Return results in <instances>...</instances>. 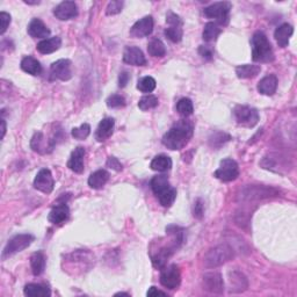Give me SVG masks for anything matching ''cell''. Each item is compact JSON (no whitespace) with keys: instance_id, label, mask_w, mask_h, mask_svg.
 I'll list each match as a JSON object with an SVG mask.
<instances>
[{"instance_id":"e0dca14e","label":"cell","mask_w":297,"mask_h":297,"mask_svg":"<svg viewBox=\"0 0 297 297\" xmlns=\"http://www.w3.org/2000/svg\"><path fill=\"white\" fill-rule=\"evenodd\" d=\"M70 216V209L65 202L59 203L53 207L51 209V212L49 213L48 220L50 223L55 224V225H62L63 223H65L67 221V218Z\"/></svg>"},{"instance_id":"52a82bcc","label":"cell","mask_w":297,"mask_h":297,"mask_svg":"<svg viewBox=\"0 0 297 297\" xmlns=\"http://www.w3.org/2000/svg\"><path fill=\"white\" fill-rule=\"evenodd\" d=\"M234 115L239 126L253 128L259 121V113L256 108L250 106H236Z\"/></svg>"},{"instance_id":"1f68e13d","label":"cell","mask_w":297,"mask_h":297,"mask_svg":"<svg viewBox=\"0 0 297 297\" xmlns=\"http://www.w3.org/2000/svg\"><path fill=\"white\" fill-rule=\"evenodd\" d=\"M148 51L151 56L162 58V57L165 56L166 53L165 44H164L160 40H158V38H155V40H152L148 44Z\"/></svg>"},{"instance_id":"60d3db41","label":"cell","mask_w":297,"mask_h":297,"mask_svg":"<svg viewBox=\"0 0 297 297\" xmlns=\"http://www.w3.org/2000/svg\"><path fill=\"white\" fill-rule=\"evenodd\" d=\"M193 215L198 220H202L203 216H205V205H203V201L201 199H198L195 201L194 208H193Z\"/></svg>"},{"instance_id":"3957f363","label":"cell","mask_w":297,"mask_h":297,"mask_svg":"<svg viewBox=\"0 0 297 297\" xmlns=\"http://www.w3.org/2000/svg\"><path fill=\"white\" fill-rule=\"evenodd\" d=\"M252 59L258 63H271L274 60V52L271 42L263 31H257L251 40Z\"/></svg>"},{"instance_id":"f6af8a7d","label":"cell","mask_w":297,"mask_h":297,"mask_svg":"<svg viewBox=\"0 0 297 297\" xmlns=\"http://www.w3.org/2000/svg\"><path fill=\"white\" fill-rule=\"evenodd\" d=\"M199 53L203 57V58L212 59L214 56V50L210 45H201L199 48Z\"/></svg>"},{"instance_id":"6da1fadb","label":"cell","mask_w":297,"mask_h":297,"mask_svg":"<svg viewBox=\"0 0 297 297\" xmlns=\"http://www.w3.org/2000/svg\"><path fill=\"white\" fill-rule=\"evenodd\" d=\"M194 134V124L188 120H180L164 135L163 144L170 150H181L188 144Z\"/></svg>"},{"instance_id":"4fadbf2b","label":"cell","mask_w":297,"mask_h":297,"mask_svg":"<svg viewBox=\"0 0 297 297\" xmlns=\"http://www.w3.org/2000/svg\"><path fill=\"white\" fill-rule=\"evenodd\" d=\"M203 289L212 294H222L224 292V281L222 275L216 272L203 275Z\"/></svg>"},{"instance_id":"d590c367","label":"cell","mask_w":297,"mask_h":297,"mask_svg":"<svg viewBox=\"0 0 297 297\" xmlns=\"http://www.w3.org/2000/svg\"><path fill=\"white\" fill-rule=\"evenodd\" d=\"M181 27L182 26H170L169 28H166L164 34L171 42L178 43L182 40V35H184Z\"/></svg>"},{"instance_id":"7402d4cb","label":"cell","mask_w":297,"mask_h":297,"mask_svg":"<svg viewBox=\"0 0 297 297\" xmlns=\"http://www.w3.org/2000/svg\"><path fill=\"white\" fill-rule=\"evenodd\" d=\"M278 88V78L275 74H268L258 84V92L264 95H273Z\"/></svg>"},{"instance_id":"7c38bea8","label":"cell","mask_w":297,"mask_h":297,"mask_svg":"<svg viewBox=\"0 0 297 297\" xmlns=\"http://www.w3.org/2000/svg\"><path fill=\"white\" fill-rule=\"evenodd\" d=\"M53 186H55V181H53L50 170H40V172H38L34 179V188L44 193V194H50L53 191Z\"/></svg>"},{"instance_id":"9c48e42d","label":"cell","mask_w":297,"mask_h":297,"mask_svg":"<svg viewBox=\"0 0 297 297\" xmlns=\"http://www.w3.org/2000/svg\"><path fill=\"white\" fill-rule=\"evenodd\" d=\"M279 192L273 187H266V186H249L243 189L241 193L242 200H263L268 199L272 196H277Z\"/></svg>"},{"instance_id":"ee69618b","label":"cell","mask_w":297,"mask_h":297,"mask_svg":"<svg viewBox=\"0 0 297 297\" xmlns=\"http://www.w3.org/2000/svg\"><path fill=\"white\" fill-rule=\"evenodd\" d=\"M166 22L170 24V26H182V21L180 16L177 15V14L173 12H169L166 15Z\"/></svg>"},{"instance_id":"44dd1931","label":"cell","mask_w":297,"mask_h":297,"mask_svg":"<svg viewBox=\"0 0 297 297\" xmlns=\"http://www.w3.org/2000/svg\"><path fill=\"white\" fill-rule=\"evenodd\" d=\"M293 33H294V28H293L292 24L284 23L281 26H279L274 33V37L277 40L279 46L286 48L289 44V40H291Z\"/></svg>"},{"instance_id":"4dcf8cb0","label":"cell","mask_w":297,"mask_h":297,"mask_svg":"<svg viewBox=\"0 0 297 297\" xmlns=\"http://www.w3.org/2000/svg\"><path fill=\"white\" fill-rule=\"evenodd\" d=\"M222 33V28L216 22H208L203 29L202 37L206 42H213Z\"/></svg>"},{"instance_id":"8fae6325","label":"cell","mask_w":297,"mask_h":297,"mask_svg":"<svg viewBox=\"0 0 297 297\" xmlns=\"http://www.w3.org/2000/svg\"><path fill=\"white\" fill-rule=\"evenodd\" d=\"M50 76L52 79L67 81L72 78V64L69 59H58L50 66Z\"/></svg>"},{"instance_id":"277c9868","label":"cell","mask_w":297,"mask_h":297,"mask_svg":"<svg viewBox=\"0 0 297 297\" xmlns=\"http://www.w3.org/2000/svg\"><path fill=\"white\" fill-rule=\"evenodd\" d=\"M234 257L235 251L230 245L221 244L218 246H215L214 249L209 250V251L206 253L203 263H205L206 267L216 268L218 266L224 265L225 263H228V261H230L231 259H234Z\"/></svg>"},{"instance_id":"f35d334b","label":"cell","mask_w":297,"mask_h":297,"mask_svg":"<svg viewBox=\"0 0 297 297\" xmlns=\"http://www.w3.org/2000/svg\"><path fill=\"white\" fill-rule=\"evenodd\" d=\"M106 103L109 108H120V107L126 106V99H124L122 95L113 94L107 99Z\"/></svg>"},{"instance_id":"ffe728a7","label":"cell","mask_w":297,"mask_h":297,"mask_svg":"<svg viewBox=\"0 0 297 297\" xmlns=\"http://www.w3.org/2000/svg\"><path fill=\"white\" fill-rule=\"evenodd\" d=\"M114 126H115V121L110 117H106L101 122L99 123L98 129L95 131V138L98 142H103L107 138H109L112 136L114 131Z\"/></svg>"},{"instance_id":"2e32d148","label":"cell","mask_w":297,"mask_h":297,"mask_svg":"<svg viewBox=\"0 0 297 297\" xmlns=\"http://www.w3.org/2000/svg\"><path fill=\"white\" fill-rule=\"evenodd\" d=\"M123 62L134 66H143L146 64V59L143 51L137 46H127L123 52Z\"/></svg>"},{"instance_id":"4316f807","label":"cell","mask_w":297,"mask_h":297,"mask_svg":"<svg viewBox=\"0 0 297 297\" xmlns=\"http://www.w3.org/2000/svg\"><path fill=\"white\" fill-rule=\"evenodd\" d=\"M261 66L260 65H251V64H244L236 67V74L241 79H250L255 78L260 73Z\"/></svg>"},{"instance_id":"d4e9b609","label":"cell","mask_w":297,"mask_h":297,"mask_svg":"<svg viewBox=\"0 0 297 297\" xmlns=\"http://www.w3.org/2000/svg\"><path fill=\"white\" fill-rule=\"evenodd\" d=\"M21 69L24 72L31 74V76H38L42 72V66L36 58L31 56H27L21 60Z\"/></svg>"},{"instance_id":"f546056e","label":"cell","mask_w":297,"mask_h":297,"mask_svg":"<svg viewBox=\"0 0 297 297\" xmlns=\"http://www.w3.org/2000/svg\"><path fill=\"white\" fill-rule=\"evenodd\" d=\"M150 167H151L153 171L157 172L170 171L172 167V160L170 157L165 155H159L152 159L151 164H150Z\"/></svg>"},{"instance_id":"b9f144b4","label":"cell","mask_w":297,"mask_h":297,"mask_svg":"<svg viewBox=\"0 0 297 297\" xmlns=\"http://www.w3.org/2000/svg\"><path fill=\"white\" fill-rule=\"evenodd\" d=\"M0 22H1V27H0V34L3 35L5 31L8 28L9 23H10V15L6 12H1L0 13Z\"/></svg>"},{"instance_id":"ba28073f","label":"cell","mask_w":297,"mask_h":297,"mask_svg":"<svg viewBox=\"0 0 297 297\" xmlns=\"http://www.w3.org/2000/svg\"><path fill=\"white\" fill-rule=\"evenodd\" d=\"M215 178L223 182L234 181L239 175V166L236 160L225 158L221 162L220 167L215 171Z\"/></svg>"},{"instance_id":"e575fe53","label":"cell","mask_w":297,"mask_h":297,"mask_svg":"<svg viewBox=\"0 0 297 297\" xmlns=\"http://www.w3.org/2000/svg\"><path fill=\"white\" fill-rule=\"evenodd\" d=\"M158 98L152 94H149V95H145L143 96V98L138 101V108L143 110V112H145V110H149V109H153L156 108L157 106H158Z\"/></svg>"},{"instance_id":"8d00e7d4","label":"cell","mask_w":297,"mask_h":297,"mask_svg":"<svg viewBox=\"0 0 297 297\" xmlns=\"http://www.w3.org/2000/svg\"><path fill=\"white\" fill-rule=\"evenodd\" d=\"M156 88V80L152 77H143L138 80L137 89L143 93H151Z\"/></svg>"},{"instance_id":"5b68a950","label":"cell","mask_w":297,"mask_h":297,"mask_svg":"<svg viewBox=\"0 0 297 297\" xmlns=\"http://www.w3.org/2000/svg\"><path fill=\"white\" fill-rule=\"evenodd\" d=\"M232 8L231 2L229 1H220L214 2L212 5L206 7L203 13L209 19L216 20L217 24L221 26H227L230 20V10Z\"/></svg>"},{"instance_id":"484cf974","label":"cell","mask_w":297,"mask_h":297,"mask_svg":"<svg viewBox=\"0 0 297 297\" xmlns=\"http://www.w3.org/2000/svg\"><path fill=\"white\" fill-rule=\"evenodd\" d=\"M23 294L28 297H49L51 295V292L44 285L29 284L24 287Z\"/></svg>"},{"instance_id":"74e56055","label":"cell","mask_w":297,"mask_h":297,"mask_svg":"<svg viewBox=\"0 0 297 297\" xmlns=\"http://www.w3.org/2000/svg\"><path fill=\"white\" fill-rule=\"evenodd\" d=\"M89 134H91V127L87 123H83L80 127L72 129V136L79 141H84L88 137Z\"/></svg>"},{"instance_id":"30bf717a","label":"cell","mask_w":297,"mask_h":297,"mask_svg":"<svg viewBox=\"0 0 297 297\" xmlns=\"http://www.w3.org/2000/svg\"><path fill=\"white\" fill-rule=\"evenodd\" d=\"M181 282V273L177 265L164 266L160 273V284L167 289H177Z\"/></svg>"},{"instance_id":"d6a6232c","label":"cell","mask_w":297,"mask_h":297,"mask_svg":"<svg viewBox=\"0 0 297 297\" xmlns=\"http://www.w3.org/2000/svg\"><path fill=\"white\" fill-rule=\"evenodd\" d=\"M177 110L181 116L184 117L191 116L193 112H194V106H193L192 100L188 98H182L179 100L177 103Z\"/></svg>"},{"instance_id":"ab89813d","label":"cell","mask_w":297,"mask_h":297,"mask_svg":"<svg viewBox=\"0 0 297 297\" xmlns=\"http://www.w3.org/2000/svg\"><path fill=\"white\" fill-rule=\"evenodd\" d=\"M123 8V1L120 0H114V1L108 2L106 8L107 15H115V14L121 13V10Z\"/></svg>"},{"instance_id":"603a6c76","label":"cell","mask_w":297,"mask_h":297,"mask_svg":"<svg viewBox=\"0 0 297 297\" xmlns=\"http://www.w3.org/2000/svg\"><path fill=\"white\" fill-rule=\"evenodd\" d=\"M60 45H62V38L59 36H53L38 42L36 48L43 55H48V53L57 51L60 48Z\"/></svg>"},{"instance_id":"cb8c5ba5","label":"cell","mask_w":297,"mask_h":297,"mask_svg":"<svg viewBox=\"0 0 297 297\" xmlns=\"http://www.w3.org/2000/svg\"><path fill=\"white\" fill-rule=\"evenodd\" d=\"M109 179V173L105 170H98L89 175L88 186L93 189H100L107 184Z\"/></svg>"},{"instance_id":"7bdbcfd3","label":"cell","mask_w":297,"mask_h":297,"mask_svg":"<svg viewBox=\"0 0 297 297\" xmlns=\"http://www.w3.org/2000/svg\"><path fill=\"white\" fill-rule=\"evenodd\" d=\"M107 167H109V169H112L116 172H120L122 171V164L120 163V160L115 158V157H109L108 159H107V163H106Z\"/></svg>"},{"instance_id":"681fc988","label":"cell","mask_w":297,"mask_h":297,"mask_svg":"<svg viewBox=\"0 0 297 297\" xmlns=\"http://www.w3.org/2000/svg\"><path fill=\"white\" fill-rule=\"evenodd\" d=\"M23 2L28 3V5H38V3H40V1H28V0H24Z\"/></svg>"},{"instance_id":"7dc6e473","label":"cell","mask_w":297,"mask_h":297,"mask_svg":"<svg viewBox=\"0 0 297 297\" xmlns=\"http://www.w3.org/2000/svg\"><path fill=\"white\" fill-rule=\"evenodd\" d=\"M146 295L151 296V297H153V296H167L166 293L159 291V289H157L156 287L150 288L148 291V293H146Z\"/></svg>"},{"instance_id":"836d02e7","label":"cell","mask_w":297,"mask_h":297,"mask_svg":"<svg viewBox=\"0 0 297 297\" xmlns=\"http://www.w3.org/2000/svg\"><path fill=\"white\" fill-rule=\"evenodd\" d=\"M231 139V136L225 134V132L222 131H217L214 132V134L209 137V144L212 148L218 149L221 148L222 145H224L225 143H228Z\"/></svg>"},{"instance_id":"9a60e30c","label":"cell","mask_w":297,"mask_h":297,"mask_svg":"<svg viewBox=\"0 0 297 297\" xmlns=\"http://www.w3.org/2000/svg\"><path fill=\"white\" fill-rule=\"evenodd\" d=\"M153 30V19L152 16H144L138 20L130 29V35L135 38H142L151 35Z\"/></svg>"},{"instance_id":"8992f818","label":"cell","mask_w":297,"mask_h":297,"mask_svg":"<svg viewBox=\"0 0 297 297\" xmlns=\"http://www.w3.org/2000/svg\"><path fill=\"white\" fill-rule=\"evenodd\" d=\"M33 242H34V237L29 234L17 235L15 237H13L8 243H7L5 249H3L2 256H1L2 260L16 255V253L23 251V250H26L28 246L31 245V243Z\"/></svg>"},{"instance_id":"ac0fdd59","label":"cell","mask_w":297,"mask_h":297,"mask_svg":"<svg viewBox=\"0 0 297 297\" xmlns=\"http://www.w3.org/2000/svg\"><path fill=\"white\" fill-rule=\"evenodd\" d=\"M85 149L83 146H78L74 149V151L71 153V157L67 162V167L74 172V173H83L84 172V158H85Z\"/></svg>"},{"instance_id":"f907efd6","label":"cell","mask_w":297,"mask_h":297,"mask_svg":"<svg viewBox=\"0 0 297 297\" xmlns=\"http://www.w3.org/2000/svg\"><path fill=\"white\" fill-rule=\"evenodd\" d=\"M120 295H124V296H129L128 293H117V294H115V296H120Z\"/></svg>"},{"instance_id":"f1b7e54d","label":"cell","mask_w":297,"mask_h":297,"mask_svg":"<svg viewBox=\"0 0 297 297\" xmlns=\"http://www.w3.org/2000/svg\"><path fill=\"white\" fill-rule=\"evenodd\" d=\"M30 267L31 272L35 277L41 275L45 270V256L44 253L38 251L35 252L33 256L30 257Z\"/></svg>"},{"instance_id":"c3c4849f","label":"cell","mask_w":297,"mask_h":297,"mask_svg":"<svg viewBox=\"0 0 297 297\" xmlns=\"http://www.w3.org/2000/svg\"><path fill=\"white\" fill-rule=\"evenodd\" d=\"M1 132H2V135H1V137L3 138L5 137V134H6V122H5V120H1Z\"/></svg>"},{"instance_id":"7a4b0ae2","label":"cell","mask_w":297,"mask_h":297,"mask_svg":"<svg viewBox=\"0 0 297 297\" xmlns=\"http://www.w3.org/2000/svg\"><path fill=\"white\" fill-rule=\"evenodd\" d=\"M150 185H151L152 192L159 200L160 205L166 207V208L173 205L175 199H177V189L172 187L166 175H156L152 178Z\"/></svg>"},{"instance_id":"5bb4252c","label":"cell","mask_w":297,"mask_h":297,"mask_svg":"<svg viewBox=\"0 0 297 297\" xmlns=\"http://www.w3.org/2000/svg\"><path fill=\"white\" fill-rule=\"evenodd\" d=\"M53 15L60 21L74 19L78 15V6L74 1H63L53 8Z\"/></svg>"},{"instance_id":"83f0119b","label":"cell","mask_w":297,"mask_h":297,"mask_svg":"<svg viewBox=\"0 0 297 297\" xmlns=\"http://www.w3.org/2000/svg\"><path fill=\"white\" fill-rule=\"evenodd\" d=\"M229 277H230V286H231V292L234 293H239L244 292L246 288H248V280L246 278L239 272H234V273H229Z\"/></svg>"},{"instance_id":"d6986e66","label":"cell","mask_w":297,"mask_h":297,"mask_svg":"<svg viewBox=\"0 0 297 297\" xmlns=\"http://www.w3.org/2000/svg\"><path fill=\"white\" fill-rule=\"evenodd\" d=\"M27 31L34 38H44L45 40L50 35L49 28L45 26L41 19H37V17H35V19L30 21V23L28 24Z\"/></svg>"},{"instance_id":"bcb514c9","label":"cell","mask_w":297,"mask_h":297,"mask_svg":"<svg viewBox=\"0 0 297 297\" xmlns=\"http://www.w3.org/2000/svg\"><path fill=\"white\" fill-rule=\"evenodd\" d=\"M129 79H130V74H129L127 71H123V72L120 73L119 77V86L120 87H126Z\"/></svg>"}]
</instances>
